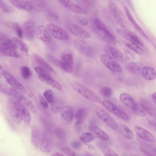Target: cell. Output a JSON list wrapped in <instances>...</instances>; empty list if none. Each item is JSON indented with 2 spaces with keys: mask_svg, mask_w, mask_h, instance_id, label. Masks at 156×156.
Returning a JSON list of instances; mask_svg holds the SVG:
<instances>
[{
  "mask_svg": "<svg viewBox=\"0 0 156 156\" xmlns=\"http://www.w3.org/2000/svg\"><path fill=\"white\" fill-rule=\"evenodd\" d=\"M92 25L94 31L99 39L110 44L116 43V40L115 36L98 18H93Z\"/></svg>",
  "mask_w": 156,
  "mask_h": 156,
  "instance_id": "6da1fadb",
  "label": "cell"
},
{
  "mask_svg": "<svg viewBox=\"0 0 156 156\" xmlns=\"http://www.w3.org/2000/svg\"><path fill=\"white\" fill-rule=\"evenodd\" d=\"M14 7L19 9L28 11H42L47 7L46 3L39 0H10Z\"/></svg>",
  "mask_w": 156,
  "mask_h": 156,
  "instance_id": "7a4b0ae2",
  "label": "cell"
},
{
  "mask_svg": "<svg viewBox=\"0 0 156 156\" xmlns=\"http://www.w3.org/2000/svg\"><path fill=\"white\" fill-rule=\"evenodd\" d=\"M76 49L84 55L90 58L94 57L96 53V49L91 43L81 39H76L73 41Z\"/></svg>",
  "mask_w": 156,
  "mask_h": 156,
  "instance_id": "3957f363",
  "label": "cell"
},
{
  "mask_svg": "<svg viewBox=\"0 0 156 156\" xmlns=\"http://www.w3.org/2000/svg\"><path fill=\"white\" fill-rule=\"evenodd\" d=\"M20 103L16 100L10 98L6 104L8 114L12 120L16 123H20L22 120L20 111Z\"/></svg>",
  "mask_w": 156,
  "mask_h": 156,
  "instance_id": "277c9868",
  "label": "cell"
},
{
  "mask_svg": "<svg viewBox=\"0 0 156 156\" xmlns=\"http://www.w3.org/2000/svg\"><path fill=\"white\" fill-rule=\"evenodd\" d=\"M72 86L75 91L86 99L97 103L101 102V100L98 94L80 84L74 82L72 83Z\"/></svg>",
  "mask_w": 156,
  "mask_h": 156,
  "instance_id": "5b68a950",
  "label": "cell"
},
{
  "mask_svg": "<svg viewBox=\"0 0 156 156\" xmlns=\"http://www.w3.org/2000/svg\"><path fill=\"white\" fill-rule=\"evenodd\" d=\"M95 112L98 116L105 124L112 129L117 130L119 126L113 118L102 108L96 106Z\"/></svg>",
  "mask_w": 156,
  "mask_h": 156,
  "instance_id": "8992f818",
  "label": "cell"
},
{
  "mask_svg": "<svg viewBox=\"0 0 156 156\" xmlns=\"http://www.w3.org/2000/svg\"><path fill=\"white\" fill-rule=\"evenodd\" d=\"M46 28L51 35L57 39L64 41L69 38V34L67 31L56 24L48 23L46 25Z\"/></svg>",
  "mask_w": 156,
  "mask_h": 156,
  "instance_id": "52a82bcc",
  "label": "cell"
},
{
  "mask_svg": "<svg viewBox=\"0 0 156 156\" xmlns=\"http://www.w3.org/2000/svg\"><path fill=\"white\" fill-rule=\"evenodd\" d=\"M101 105L107 110L122 120L128 121L129 119V117L126 112L111 102L104 100L102 101Z\"/></svg>",
  "mask_w": 156,
  "mask_h": 156,
  "instance_id": "ba28073f",
  "label": "cell"
},
{
  "mask_svg": "<svg viewBox=\"0 0 156 156\" xmlns=\"http://www.w3.org/2000/svg\"><path fill=\"white\" fill-rule=\"evenodd\" d=\"M100 60L105 66L112 71L118 73L122 71V68L118 62L106 53L101 55Z\"/></svg>",
  "mask_w": 156,
  "mask_h": 156,
  "instance_id": "9c48e42d",
  "label": "cell"
},
{
  "mask_svg": "<svg viewBox=\"0 0 156 156\" xmlns=\"http://www.w3.org/2000/svg\"><path fill=\"white\" fill-rule=\"evenodd\" d=\"M121 102L126 106L136 112L140 107V105L130 94L126 93L121 94L119 96Z\"/></svg>",
  "mask_w": 156,
  "mask_h": 156,
  "instance_id": "30bf717a",
  "label": "cell"
},
{
  "mask_svg": "<svg viewBox=\"0 0 156 156\" xmlns=\"http://www.w3.org/2000/svg\"><path fill=\"white\" fill-rule=\"evenodd\" d=\"M3 76L12 87L22 93L25 94L26 93V90L24 86L10 73L4 70Z\"/></svg>",
  "mask_w": 156,
  "mask_h": 156,
  "instance_id": "8fae6325",
  "label": "cell"
},
{
  "mask_svg": "<svg viewBox=\"0 0 156 156\" xmlns=\"http://www.w3.org/2000/svg\"><path fill=\"white\" fill-rule=\"evenodd\" d=\"M66 28L71 33L80 38L86 39L90 37V34L87 31L78 25H68Z\"/></svg>",
  "mask_w": 156,
  "mask_h": 156,
  "instance_id": "7c38bea8",
  "label": "cell"
},
{
  "mask_svg": "<svg viewBox=\"0 0 156 156\" xmlns=\"http://www.w3.org/2000/svg\"><path fill=\"white\" fill-rule=\"evenodd\" d=\"M60 66L65 72L71 73L73 71V59L72 55L69 53L62 55L60 60Z\"/></svg>",
  "mask_w": 156,
  "mask_h": 156,
  "instance_id": "4fadbf2b",
  "label": "cell"
},
{
  "mask_svg": "<svg viewBox=\"0 0 156 156\" xmlns=\"http://www.w3.org/2000/svg\"><path fill=\"white\" fill-rule=\"evenodd\" d=\"M104 49L106 53L116 61L123 63L126 62V58L123 54L115 48L109 45L104 46Z\"/></svg>",
  "mask_w": 156,
  "mask_h": 156,
  "instance_id": "5bb4252c",
  "label": "cell"
},
{
  "mask_svg": "<svg viewBox=\"0 0 156 156\" xmlns=\"http://www.w3.org/2000/svg\"><path fill=\"white\" fill-rule=\"evenodd\" d=\"M59 3L69 10L78 14H84L87 12L71 0H59Z\"/></svg>",
  "mask_w": 156,
  "mask_h": 156,
  "instance_id": "9a60e30c",
  "label": "cell"
},
{
  "mask_svg": "<svg viewBox=\"0 0 156 156\" xmlns=\"http://www.w3.org/2000/svg\"><path fill=\"white\" fill-rule=\"evenodd\" d=\"M118 33L128 41L134 43L139 45L142 46L144 43L141 39L133 32L123 29H119L117 30Z\"/></svg>",
  "mask_w": 156,
  "mask_h": 156,
  "instance_id": "2e32d148",
  "label": "cell"
},
{
  "mask_svg": "<svg viewBox=\"0 0 156 156\" xmlns=\"http://www.w3.org/2000/svg\"><path fill=\"white\" fill-rule=\"evenodd\" d=\"M0 49L16 50L17 47L12 39L0 32Z\"/></svg>",
  "mask_w": 156,
  "mask_h": 156,
  "instance_id": "e0dca14e",
  "label": "cell"
},
{
  "mask_svg": "<svg viewBox=\"0 0 156 156\" xmlns=\"http://www.w3.org/2000/svg\"><path fill=\"white\" fill-rule=\"evenodd\" d=\"M36 28L33 20H26L23 25V31L26 37L29 39H33L36 34Z\"/></svg>",
  "mask_w": 156,
  "mask_h": 156,
  "instance_id": "ac0fdd59",
  "label": "cell"
},
{
  "mask_svg": "<svg viewBox=\"0 0 156 156\" xmlns=\"http://www.w3.org/2000/svg\"><path fill=\"white\" fill-rule=\"evenodd\" d=\"M36 35L37 38L41 41L49 43L51 41V37L46 27L42 25L38 26L36 28Z\"/></svg>",
  "mask_w": 156,
  "mask_h": 156,
  "instance_id": "d6986e66",
  "label": "cell"
},
{
  "mask_svg": "<svg viewBox=\"0 0 156 156\" xmlns=\"http://www.w3.org/2000/svg\"><path fill=\"white\" fill-rule=\"evenodd\" d=\"M140 104L146 112L151 117L156 116V108L147 99L141 98L139 100Z\"/></svg>",
  "mask_w": 156,
  "mask_h": 156,
  "instance_id": "ffe728a7",
  "label": "cell"
},
{
  "mask_svg": "<svg viewBox=\"0 0 156 156\" xmlns=\"http://www.w3.org/2000/svg\"><path fill=\"white\" fill-rule=\"evenodd\" d=\"M39 147L41 150L44 152L49 153L52 150V140L50 136L47 133H44L42 135Z\"/></svg>",
  "mask_w": 156,
  "mask_h": 156,
  "instance_id": "44dd1931",
  "label": "cell"
},
{
  "mask_svg": "<svg viewBox=\"0 0 156 156\" xmlns=\"http://www.w3.org/2000/svg\"><path fill=\"white\" fill-rule=\"evenodd\" d=\"M134 129L137 135L140 138L147 141L153 142L155 140L154 136L150 132L138 126H134Z\"/></svg>",
  "mask_w": 156,
  "mask_h": 156,
  "instance_id": "7402d4cb",
  "label": "cell"
},
{
  "mask_svg": "<svg viewBox=\"0 0 156 156\" xmlns=\"http://www.w3.org/2000/svg\"><path fill=\"white\" fill-rule=\"evenodd\" d=\"M124 9L128 19L131 23H132L136 30L144 38L146 39H148L147 36L142 29L137 23L136 22L133 18L128 7L126 5L124 6Z\"/></svg>",
  "mask_w": 156,
  "mask_h": 156,
  "instance_id": "603a6c76",
  "label": "cell"
},
{
  "mask_svg": "<svg viewBox=\"0 0 156 156\" xmlns=\"http://www.w3.org/2000/svg\"><path fill=\"white\" fill-rule=\"evenodd\" d=\"M109 9L116 20L123 25V17L122 12L118 6L113 2H111L109 5Z\"/></svg>",
  "mask_w": 156,
  "mask_h": 156,
  "instance_id": "cb8c5ba5",
  "label": "cell"
},
{
  "mask_svg": "<svg viewBox=\"0 0 156 156\" xmlns=\"http://www.w3.org/2000/svg\"><path fill=\"white\" fill-rule=\"evenodd\" d=\"M89 129L100 140L104 141L109 140V137L108 135L96 125L90 124L89 126Z\"/></svg>",
  "mask_w": 156,
  "mask_h": 156,
  "instance_id": "d4e9b609",
  "label": "cell"
},
{
  "mask_svg": "<svg viewBox=\"0 0 156 156\" xmlns=\"http://www.w3.org/2000/svg\"><path fill=\"white\" fill-rule=\"evenodd\" d=\"M41 136L40 131L36 126H33L31 129V140L33 145L38 147L40 144Z\"/></svg>",
  "mask_w": 156,
  "mask_h": 156,
  "instance_id": "484cf974",
  "label": "cell"
},
{
  "mask_svg": "<svg viewBox=\"0 0 156 156\" xmlns=\"http://www.w3.org/2000/svg\"><path fill=\"white\" fill-rule=\"evenodd\" d=\"M141 73L143 77L146 80H152L156 78L155 71L151 67L145 66L143 67L142 68Z\"/></svg>",
  "mask_w": 156,
  "mask_h": 156,
  "instance_id": "4316f807",
  "label": "cell"
},
{
  "mask_svg": "<svg viewBox=\"0 0 156 156\" xmlns=\"http://www.w3.org/2000/svg\"><path fill=\"white\" fill-rule=\"evenodd\" d=\"M12 40L16 45L17 48L20 49L22 54L28 57L29 56V46L23 41L16 37H13Z\"/></svg>",
  "mask_w": 156,
  "mask_h": 156,
  "instance_id": "83f0119b",
  "label": "cell"
},
{
  "mask_svg": "<svg viewBox=\"0 0 156 156\" xmlns=\"http://www.w3.org/2000/svg\"><path fill=\"white\" fill-rule=\"evenodd\" d=\"M32 57L34 61L43 68L52 73H56L54 69L41 57L36 54H34Z\"/></svg>",
  "mask_w": 156,
  "mask_h": 156,
  "instance_id": "f1b7e54d",
  "label": "cell"
},
{
  "mask_svg": "<svg viewBox=\"0 0 156 156\" xmlns=\"http://www.w3.org/2000/svg\"><path fill=\"white\" fill-rule=\"evenodd\" d=\"M62 116L64 120L71 121L73 118V111L72 108L69 106H63L61 111Z\"/></svg>",
  "mask_w": 156,
  "mask_h": 156,
  "instance_id": "f546056e",
  "label": "cell"
},
{
  "mask_svg": "<svg viewBox=\"0 0 156 156\" xmlns=\"http://www.w3.org/2000/svg\"><path fill=\"white\" fill-rule=\"evenodd\" d=\"M125 68L129 72L135 74H139L141 73V66L138 63L129 62L126 63Z\"/></svg>",
  "mask_w": 156,
  "mask_h": 156,
  "instance_id": "4dcf8cb0",
  "label": "cell"
},
{
  "mask_svg": "<svg viewBox=\"0 0 156 156\" xmlns=\"http://www.w3.org/2000/svg\"><path fill=\"white\" fill-rule=\"evenodd\" d=\"M87 113V110L84 108H80L78 109L75 114L76 122L75 125L78 126L83 122Z\"/></svg>",
  "mask_w": 156,
  "mask_h": 156,
  "instance_id": "1f68e13d",
  "label": "cell"
},
{
  "mask_svg": "<svg viewBox=\"0 0 156 156\" xmlns=\"http://www.w3.org/2000/svg\"><path fill=\"white\" fill-rule=\"evenodd\" d=\"M10 95L20 103L23 104L26 98L22 93L12 88H9Z\"/></svg>",
  "mask_w": 156,
  "mask_h": 156,
  "instance_id": "d6a6232c",
  "label": "cell"
},
{
  "mask_svg": "<svg viewBox=\"0 0 156 156\" xmlns=\"http://www.w3.org/2000/svg\"><path fill=\"white\" fill-rule=\"evenodd\" d=\"M34 70L38 75L39 79L42 81L45 82L48 78L52 77L51 75L47 71L41 67H36Z\"/></svg>",
  "mask_w": 156,
  "mask_h": 156,
  "instance_id": "836d02e7",
  "label": "cell"
},
{
  "mask_svg": "<svg viewBox=\"0 0 156 156\" xmlns=\"http://www.w3.org/2000/svg\"><path fill=\"white\" fill-rule=\"evenodd\" d=\"M124 43L128 48L139 55H142L144 51L143 49L138 45L129 41H125Z\"/></svg>",
  "mask_w": 156,
  "mask_h": 156,
  "instance_id": "e575fe53",
  "label": "cell"
},
{
  "mask_svg": "<svg viewBox=\"0 0 156 156\" xmlns=\"http://www.w3.org/2000/svg\"><path fill=\"white\" fill-rule=\"evenodd\" d=\"M76 1L80 5H79L80 6L87 12L93 7L96 3V1L94 0H77Z\"/></svg>",
  "mask_w": 156,
  "mask_h": 156,
  "instance_id": "d590c367",
  "label": "cell"
},
{
  "mask_svg": "<svg viewBox=\"0 0 156 156\" xmlns=\"http://www.w3.org/2000/svg\"><path fill=\"white\" fill-rule=\"evenodd\" d=\"M20 111L22 120L26 123H29L31 119L30 113L26 107L23 104L21 103H20Z\"/></svg>",
  "mask_w": 156,
  "mask_h": 156,
  "instance_id": "8d00e7d4",
  "label": "cell"
},
{
  "mask_svg": "<svg viewBox=\"0 0 156 156\" xmlns=\"http://www.w3.org/2000/svg\"><path fill=\"white\" fill-rule=\"evenodd\" d=\"M63 106V101L60 99H56L51 103V109L55 113H58L61 111Z\"/></svg>",
  "mask_w": 156,
  "mask_h": 156,
  "instance_id": "74e56055",
  "label": "cell"
},
{
  "mask_svg": "<svg viewBox=\"0 0 156 156\" xmlns=\"http://www.w3.org/2000/svg\"><path fill=\"white\" fill-rule=\"evenodd\" d=\"M54 132L57 137L62 141H64L67 138V133L64 129L59 127L55 128Z\"/></svg>",
  "mask_w": 156,
  "mask_h": 156,
  "instance_id": "f35d334b",
  "label": "cell"
},
{
  "mask_svg": "<svg viewBox=\"0 0 156 156\" xmlns=\"http://www.w3.org/2000/svg\"><path fill=\"white\" fill-rule=\"evenodd\" d=\"M20 74L24 79H27L32 75V72L30 69L27 66H23L20 68Z\"/></svg>",
  "mask_w": 156,
  "mask_h": 156,
  "instance_id": "ab89813d",
  "label": "cell"
},
{
  "mask_svg": "<svg viewBox=\"0 0 156 156\" xmlns=\"http://www.w3.org/2000/svg\"><path fill=\"white\" fill-rule=\"evenodd\" d=\"M45 82L59 91H61L62 90V88L61 85L53 79L52 77L48 78L45 80Z\"/></svg>",
  "mask_w": 156,
  "mask_h": 156,
  "instance_id": "60d3db41",
  "label": "cell"
},
{
  "mask_svg": "<svg viewBox=\"0 0 156 156\" xmlns=\"http://www.w3.org/2000/svg\"><path fill=\"white\" fill-rule=\"evenodd\" d=\"M94 138V136L91 133L89 132H85L81 135L80 137V140L83 142L87 143L92 141Z\"/></svg>",
  "mask_w": 156,
  "mask_h": 156,
  "instance_id": "b9f144b4",
  "label": "cell"
},
{
  "mask_svg": "<svg viewBox=\"0 0 156 156\" xmlns=\"http://www.w3.org/2000/svg\"><path fill=\"white\" fill-rule=\"evenodd\" d=\"M0 8L3 11L7 13H12L14 10L13 8L2 0H0Z\"/></svg>",
  "mask_w": 156,
  "mask_h": 156,
  "instance_id": "7bdbcfd3",
  "label": "cell"
},
{
  "mask_svg": "<svg viewBox=\"0 0 156 156\" xmlns=\"http://www.w3.org/2000/svg\"><path fill=\"white\" fill-rule=\"evenodd\" d=\"M45 57L46 59L51 63L55 66H60V60L58 58L49 53H46Z\"/></svg>",
  "mask_w": 156,
  "mask_h": 156,
  "instance_id": "ee69618b",
  "label": "cell"
},
{
  "mask_svg": "<svg viewBox=\"0 0 156 156\" xmlns=\"http://www.w3.org/2000/svg\"><path fill=\"white\" fill-rule=\"evenodd\" d=\"M43 96L47 101L49 103H51L54 100V93L50 89L45 90Z\"/></svg>",
  "mask_w": 156,
  "mask_h": 156,
  "instance_id": "f6af8a7d",
  "label": "cell"
},
{
  "mask_svg": "<svg viewBox=\"0 0 156 156\" xmlns=\"http://www.w3.org/2000/svg\"><path fill=\"white\" fill-rule=\"evenodd\" d=\"M12 27L16 33L18 37L21 38L23 37V32L20 25L18 23H14L12 25Z\"/></svg>",
  "mask_w": 156,
  "mask_h": 156,
  "instance_id": "bcb514c9",
  "label": "cell"
},
{
  "mask_svg": "<svg viewBox=\"0 0 156 156\" xmlns=\"http://www.w3.org/2000/svg\"><path fill=\"white\" fill-rule=\"evenodd\" d=\"M100 92L102 95L106 98H109L112 94V90L111 88L108 86H104L100 89Z\"/></svg>",
  "mask_w": 156,
  "mask_h": 156,
  "instance_id": "7dc6e473",
  "label": "cell"
},
{
  "mask_svg": "<svg viewBox=\"0 0 156 156\" xmlns=\"http://www.w3.org/2000/svg\"><path fill=\"white\" fill-rule=\"evenodd\" d=\"M101 148L105 156H119L115 152L107 147L103 146Z\"/></svg>",
  "mask_w": 156,
  "mask_h": 156,
  "instance_id": "c3c4849f",
  "label": "cell"
},
{
  "mask_svg": "<svg viewBox=\"0 0 156 156\" xmlns=\"http://www.w3.org/2000/svg\"><path fill=\"white\" fill-rule=\"evenodd\" d=\"M122 128L124 131L125 136L126 139L131 140L134 137V135L132 131L127 126L122 125Z\"/></svg>",
  "mask_w": 156,
  "mask_h": 156,
  "instance_id": "681fc988",
  "label": "cell"
},
{
  "mask_svg": "<svg viewBox=\"0 0 156 156\" xmlns=\"http://www.w3.org/2000/svg\"><path fill=\"white\" fill-rule=\"evenodd\" d=\"M24 104L26 105L33 113H37V110L35 105L27 98L26 99Z\"/></svg>",
  "mask_w": 156,
  "mask_h": 156,
  "instance_id": "f907efd6",
  "label": "cell"
},
{
  "mask_svg": "<svg viewBox=\"0 0 156 156\" xmlns=\"http://www.w3.org/2000/svg\"><path fill=\"white\" fill-rule=\"evenodd\" d=\"M62 150L68 156H75V153L68 147H63Z\"/></svg>",
  "mask_w": 156,
  "mask_h": 156,
  "instance_id": "816d5d0a",
  "label": "cell"
},
{
  "mask_svg": "<svg viewBox=\"0 0 156 156\" xmlns=\"http://www.w3.org/2000/svg\"><path fill=\"white\" fill-rule=\"evenodd\" d=\"M77 21L80 25L82 26L87 25L88 23V19L83 16L79 17L77 18Z\"/></svg>",
  "mask_w": 156,
  "mask_h": 156,
  "instance_id": "f5cc1de1",
  "label": "cell"
},
{
  "mask_svg": "<svg viewBox=\"0 0 156 156\" xmlns=\"http://www.w3.org/2000/svg\"><path fill=\"white\" fill-rule=\"evenodd\" d=\"M0 92L4 94L10 95L9 88L0 83Z\"/></svg>",
  "mask_w": 156,
  "mask_h": 156,
  "instance_id": "db71d44e",
  "label": "cell"
},
{
  "mask_svg": "<svg viewBox=\"0 0 156 156\" xmlns=\"http://www.w3.org/2000/svg\"><path fill=\"white\" fill-rule=\"evenodd\" d=\"M48 15L50 18L55 20H57L59 19L58 14L53 10H49L48 12Z\"/></svg>",
  "mask_w": 156,
  "mask_h": 156,
  "instance_id": "11a10c76",
  "label": "cell"
},
{
  "mask_svg": "<svg viewBox=\"0 0 156 156\" xmlns=\"http://www.w3.org/2000/svg\"><path fill=\"white\" fill-rule=\"evenodd\" d=\"M71 146L73 148L77 150L80 149L81 147V144L79 141L75 140L72 142Z\"/></svg>",
  "mask_w": 156,
  "mask_h": 156,
  "instance_id": "9f6ffc18",
  "label": "cell"
},
{
  "mask_svg": "<svg viewBox=\"0 0 156 156\" xmlns=\"http://www.w3.org/2000/svg\"><path fill=\"white\" fill-rule=\"evenodd\" d=\"M140 149L141 151L146 156H155L151 152L144 147H141Z\"/></svg>",
  "mask_w": 156,
  "mask_h": 156,
  "instance_id": "6f0895ef",
  "label": "cell"
},
{
  "mask_svg": "<svg viewBox=\"0 0 156 156\" xmlns=\"http://www.w3.org/2000/svg\"><path fill=\"white\" fill-rule=\"evenodd\" d=\"M38 98L40 103L42 106L45 108H48V105L47 102L45 101L42 96L40 94L38 95Z\"/></svg>",
  "mask_w": 156,
  "mask_h": 156,
  "instance_id": "680465c9",
  "label": "cell"
},
{
  "mask_svg": "<svg viewBox=\"0 0 156 156\" xmlns=\"http://www.w3.org/2000/svg\"><path fill=\"white\" fill-rule=\"evenodd\" d=\"M147 124L150 128L155 131L156 121L154 119L149 120L147 122Z\"/></svg>",
  "mask_w": 156,
  "mask_h": 156,
  "instance_id": "91938a15",
  "label": "cell"
},
{
  "mask_svg": "<svg viewBox=\"0 0 156 156\" xmlns=\"http://www.w3.org/2000/svg\"><path fill=\"white\" fill-rule=\"evenodd\" d=\"M151 98L154 103L155 104L156 102V93H154L151 95Z\"/></svg>",
  "mask_w": 156,
  "mask_h": 156,
  "instance_id": "94428289",
  "label": "cell"
},
{
  "mask_svg": "<svg viewBox=\"0 0 156 156\" xmlns=\"http://www.w3.org/2000/svg\"><path fill=\"white\" fill-rule=\"evenodd\" d=\"M52 156H65L63 154L59 152H55L52 154Z\"/></svg>",
  "mask_w": 156,
  "mask_h": 156,
  "instance_id": "6125c7cd",
  "label": "cell"
},
{
  "mask_svg": "<svg viewBox=\"0 0 156 156\" xmlns=\"http://www.w3.org/2000/svg\"><path fill=\"white\" fill-rule=\"evenodd\" d=\"M3 67L0 64V78L3 76Z\"/></svg>",
  "mask_w": 156,
  "mask_h": 156,
  "instance_id": "be15d7a7",
  "label": "cell"
},
{
  "mask_svg": "<svg viewBox=\"0 0 156 156\" xmlns=\"http://www.w3.org/2000/svg\"><path fill=\"white\" fill-rule=\"evenodd\" d=\"M85 156H94L91 153L88 152H86L85 153Z\"/></svg>",
  "mask_w": 156,
  "mask_h": 156,
  "instance_id": "e7e4bbea",
  "label": "cell"
},
{
  "mask_svg": "<svg viewBox=\"0 0 156 156\" xmlns=\"http://www.w3.org/2000/svg\"><path fill=\"white\" fill-rule=\"evenodd\" d=\"M129 156H140L138 155L135 154H131Z\"/></svg>",
  "mask_w": 156,
  "mask_h": 156,
  "instance_id": "03108f58",
  "label": "cell"
},
{
  "mask_svg": "<svg viewBox=\"0 0 156 156\" xmlns=\"http://www.w3.org/2000/svg\"><path fill=\"white\" fill-rule=\"evenodd\" d=\"M2 21L1 20V19H0V24H1L2 23Z\"/></svg>",
  "mask_w": 156,
  "mask_h": 156,
  "instance_id": "003e7915",
  "label": "cell"
}]
</instances>
